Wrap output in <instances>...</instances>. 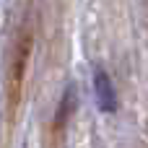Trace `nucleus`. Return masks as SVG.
I'll return each mask as SVG.
<instances>
[{
	"label": "nucleus",
	"instance_id": "1",
	"mask_svg": "<svg viewBox=\"0 0 148 148\" xmlns=\"http://www.w3.org/2000/svg\"><path fill=\"white\" fill-rule=\"evenodd\" d=\"M94 88H96V104H99V109L112 114L117 109V94H114V86H112V81H109V75L104 70H96Z\"/></svg>",
	"mask_w": 148,
	"mask_h": 148
}]
</instances>
